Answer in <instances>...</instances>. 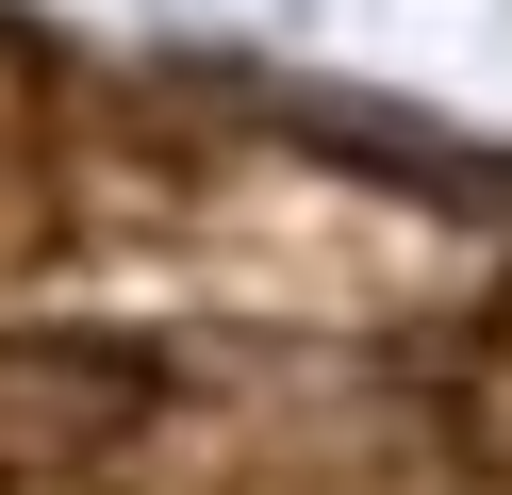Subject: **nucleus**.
<instances>
[{
    "mask_svg": "<svg viewBox=\"0 0 512 495\" xmlns=\"http://www.w3.org/2000/svg\"><path fill=\"white\" fill-rule=\"evenodd\" d=\"M166 33H314V0H133Z\"/></svg>",
    "mask_w": 512,
    "mask_h": 495,
    "instance_id": "obj_1",
    "label": "nucleus"
}]
</instances>
